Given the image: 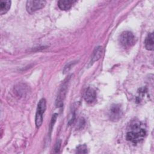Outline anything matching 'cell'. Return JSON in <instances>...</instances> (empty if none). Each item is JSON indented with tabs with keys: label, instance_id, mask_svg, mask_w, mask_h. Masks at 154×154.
Returning a JSON list of instances; mask_svg holds the SVG:
<instances>
[{
	"label": "cell",
	"instance_id": "cell-6",
	"mask_svg": "<svg viewBox=\"0 0 154 154\" xmlns=\"http://www.w3.org/2000/svg\"><path fill=\"white\" fill-rule=\"evenodd\" d=\"M84 98L88 103L93 102L96 98V94L94 90L91 88H87L84 94Z\"/></svg>",
	"mask_w": 154,
	"mask_h": 154
},
{
	"label": "cell",
	"instance_id": "cell-2",
	"mask_svg": "<svg viewBox=\"0 0 154 154\" xmlns=\"http://www.w3.org/2000/svg\"><path fill=\"white\" fill-rule=\"evenodd\" d=\"M120 44L125 48H129L134 46L136 43V38L134 34L129 31H123L120 35Z\"/></svg>",
	"mask_w": 154,
	"mask_h": 154
},
{
	"label": "cell",
	"instance_id": "cell-8",
	"mask_svg": "<svg viewBox=\"0 0 154 154\" xmlns=\"http://www.w3.org/2000/svg\"><path fill=\"white\" fill-rule=\"evenodd\" d=\"M102 48L101 46L96 47L95 48V49L94 50L93 54L91 55L90 64L92 65L94 62H96L98 60H99L100 57L102 56Z\"/></svg>",
	"mask_w": 154,
	"mask_h": 154
},
{
	"label": "cell",
	"instance_id": "cell-11",
	"mask_svg": "<svg viewBox=\"0 0 154 154\" xmlns=\"http://www.w3.org/2000/svg\"><path fill=\"white\" fill-rule=\"evenodd\" d=\"M11 6L10 1H2L0 2V14L1 15L5 14L10 9Z\"/></svg>",
	"mask_w": 154,
	"mask_h": 154
},
{
	"label": "cell",
	"instance_id": "cell-3",
	"mask_svg": "<svg viewBox=\"0 0 154 154\" xmlns=\"http://www.w3.org/2000/svg\"><path fill=\"white\" fill-rule=\"evenodd\" d=\"M46 100L42 99L38 103L35 114V125L37 128L40 127L43 123V114L46 109Z\"/></svg>",
	"mask_w": 154,
	"mask_h": 154
},
{
	"label": "cell",
	"instance_id": "cell-9",
	"mask_svg": "<svg viewBox=\"0 0 154 154\" xmlns=\"http://www.w3.org/2000/svg\"><path fill=\"white\" fill-rule=\"evenodd\" d=\"M76 2V1H72V0L59 1L58 2V5L59 8L62 10H68L72 7V5Z\"/></svg>",
	"mask_w": 154,
	"mask_h": 154
},
{
	"label": "cell",
	"instance_id": "cell-7",
	"mask_svg": "<svg viewBox=\"0 0 154 154\" xmlns=\"http://www.w3.org/2000/svg\"><path fill=\"white\" fill-rule=\"evenodd\" d=\"M67 81H66L63 84V86L61 87V89L59 91V93H58V97H57V105L58 106L62 105V103H63V100H64V98L65 97L66 93L67 82Z\"/></svg>",
	"mask_w": 154,
	"mask_h": 154
},
{
	"label": "cell",
	"instance_id": "cell-13",
	"mask_svg": "<svg viewBox=\"0 0 154 154\" xmlns=\"http://www.w3.org/2000/svg\"><path fill=\"white\" fill-rule=\"evenodd\" d=\"M73 62H70V63H69V64H67V65L65 67V68H64V73H66V72H67V71L70 69V67L73 65Z\"/></svg>",
	"mask_w": 154,
	"mask_h": 154
},
{
	"label": "cell",
	"instance_id": "cell-10",
	"mask_svg": "<svg viewBox=\"0 0 154 154\" xmlns=\"http://www.w3.org/2000/svg\"><path fill=\"white\" fill-rule=\"evenodd\" d=\"M153 33L151 32L149 33L147 36L146 37L145 41H144V45L145 47L147 50L149 51H153Z\"/></svg>",
	"mask_w": 154,
	"mask_h": 154
},
{
	"label": "cell",
	"instance_id": "cell-5",
	"mask_svg": "<svg viewBox=\"0 0 154 154\" xmlns=\"http://www.w3.org/2000/svg\"><path fill=\"white\" fill-rule=\"evenodd\" d=\"M123 114V111L122 106L119 104L112 105L109 111V116L111 120L117 121L119 120Z\"/></svg>",
	"mask_w": 154,
	"mask_h": 154
},
{
	"label": "cell",
	"instance_id": "cell-12",
	"mask_svg": "<svg viewBox=\"0 0 154 154\" xmlns=\"http://www.w3.org/2000/svg\"><path fill=\"white\" fill-rule=\"evenodd\" d=\"M87 152V148L85 145H79L76 148V153H86Z\"/></svg>",
	"mask_w": 154,
	"mask_h": 154
},
{
	"label": "cell",
	"instance_id": "cell-4",
	"mask_svg": "<svg viewBox=\"0 0 154 154\" xmlns=\"http://www.w3.org/2000/svg\"><path fill=\"white\" fill-rule=\"evenodd\" d=\"M46 4L45 1H28L26 4V8L29 13H33L35 11L42 8Z\"/></svg>",
	"mask_w": 154,
	"mask_h": 154
},
{
	"label": "cell",
	"instance_id": "cell-1",
	"mask_svg": "<svg viewBox=\"0 0 154 154\" xmlns=\"http://www.w3.org/2000/svg\"><path fill=\"white\" fill-rule=\"evenodd\" d=\"M146 134V130L141 127L140 123H134L130 125V129L126 134V140L137 144L144 139Z\"/></svg>",
	"mask_w": 154,
	"mask_h": 154
}]
</instances>
